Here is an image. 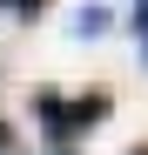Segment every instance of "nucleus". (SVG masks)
Instances as JSON below:
<instances>
[{
    "label": "nucleus",
    "instance_id": "1",
    "mask_svg": "<svg viewBox=\"0 0 148 155\" xmlns=\"http://www.w3.org/2000/svg\"><path fill=\"white\" fill-rule=\"evenodd\" d=\"M114 108L108 94H54V88H34V121H40V135H47V148L54 155H74V135H88L94 121H101Z\"/></svg>",
    "mask_w": 148,
    "mask_h": 155
},
{
    "label": "nucleus",
    "instance_id": "5",
    "mask_svg": "<svg viewBox=\"0 0 148 155\" xmlns=\"http://www.w3.org/2000/svg\"><path fill=\"white\" fill-rule=\"evenodd\" d=\"M7 148H14V128H7V121H0V155H7Z\"/></svg>",
    "mask_w": 148,
    "mask_h": 155
},
{
    "label": "nucleus",
    "instance_id": "3",
    "mask_svg": "<svg viewBox=\"0 0 148 155\" xmlns=\"http://www.w3.org/2000/svg\"><path fill=\"white\" fill-rule=\"evenodd\" d=\"M0 7H7V14H27V20H34V14L47 7V0H0Z\"/></svg>",
    "mask_w": 148,
    "mask_h": 155
},
{
    "label": "nucleus",
    "instance_id": "6",
    "mask_svg": "<svg viewBox=\"0 0 148 155\" xmlns=\"http://www.w3.org/2000/svg\"><path fill=\"white\" fill-rule=\"evenodd\" d=\"M141 61H148V34H141Z\"/></svg>",
    "mask_w": 148,
    "mask_h": 155
},
{
    "label": "nucleus",
    "instance_id": "2",
    "mask_svg": "<svg viewBox=\"0 0 148 155\" xmlns=\"http://www.w3.org/2000/svg\"><path fill=\"white\" fill-rule=\"evenodd\" d=\"M74 34H88V41H94V34H108V7H101V0H88V7L74 14Z\"/></svg>",
    "mask_w": 148,
    "mask_h": 155
},
{
    "label": "nucleus",
    "instance_id": "7",
    "mask_svg": "<svg viewBox=\"0 0 148 155\" xmlns=\"http://www.w3.org/2000/svg\"><path fill=\"white\" fill-rule=\"evenodd\" d=\"M128 155H148V142H141V148H128Z\"/></svg>",
    "mask_w": 148,
    "mask_h": 155
},
{
    "label": "nucleus",
    "instance_id": "4",
    "mask_svg": "<svg viewBox=\"0 0 148 155\" xmlns=\"http://www.w3.org/2000/svg\"><path fill=\"white\" fill-rule=\"evenodd\" d=\"M135 34H148V0H135Z\"/></svg>",
    "mask_w": 148,
    "mask_h": 155
}]
</instances>
